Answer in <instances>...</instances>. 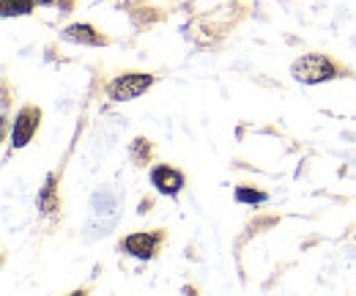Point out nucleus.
<instances>
[{
    "label": "nucleus",
    "instance_id": "1",
    "mask_svg": "<svg viewBox=\"0 0 356 296\" xmlns=\"http://www.w3.org/2000/svg\"><path fill=\"white\" fill-rule=\"evenodd\" d=\"M293 77L299 83L307 85L326 83V80L334 77V66H332V61L326 55H305V58H299L293 63Z\"/></svg>",
    "mask_w": 356,
    "mask_h": 296
},
{
    "label": "nucleus",
    "instance_id": "2",
    "mask_svg": "<svg viewBox=\"0 0 356 296\" xmlns=\"http://www.w3.org/2000/svg\"><path fill=\"white\" fill-rule=\"evenodd\" d=\"M154 83V77L148 75H121L110 83V99L115 102H132L140 93H145Z\"/></svg>",
    "mask_w": 356,
    "mask_h": 296
},
{
    "label": "nucleus",
    "instance_id": "3",
    "mask_svg": "<svg viewBox=\"0 0 356 296\" xmlns=\"http://www.w3.org/2000/svg\"><path fill=\"white\" fill-rule=\"evenodd\" d=\"M36 127H39V110L25 107V110L17 116V121H14V132H11V143H14V148L28 146V140L33 137Z\"/></svg>",
    "mask_w": 356,
    "mask_h": 296
},
{
    "label": "nucleus",
    "instance_id": "4",
    "mask_svg": "<svg viewBox=\"0 0 356 296\" xmlns=\"http://www.w3.org/2000/svg\"><path fill=\"white\" fill-rule=\"evenodd\" d=\"M151 181L162 195H176L178 189L184 187V176L173 168H156L151 173Z\"/></svg>",
    "mask_w": 356,
    "mask_h": 296
},
{
    "label": "nucleus",
    "instance_id": "5",
    "mask_svg": "<svg viewBox=\"0 0 356 296\" xmlns=\"http://www.w3.org/2000/svg\"><path fill=\"white\" fill-rule=\"evenodd\" d=\"M159 247V239L154 233H132L127 239V250L134 255V258H151Z\"/></svg>",
    "mask_w": 356,
    "mask_h": 296
},
{
    "label": "nucleus",
    "instance_id": "6",
    "mask_svg": "<svg viewBox=\"0 0 356 296\" xmlns=\"http://www.w3.org/2000/svg\"><path fill=\"white\" fill-rule=\"evenodd\" d=\"M69 42H83V44H102V39L96 36V31L90 28V25H72V28H66V33H63Z\"/></svg>",
    "mask_w": 356,
    "mask_h": 296
},
{
    "label": "nucleus",
    "instance_id": "7",
    "mask_svg": "<svg viewBox=\"0 0 356 296\" xmlns=\"http://www.w3.org/2000/svg\"><path fill=\"white\" fill-rule=\"evenodd\" d=\"M31 11V0H3V14L6 17H19Z\"/></svg>",
    "mask_w": 356,
    "mask_h": 296
},
{
    "label": "nucleus",
    "instance_id": "8",
    "mask_svg": "<svg viewBox=\"0 0 356 296\" xmlns=\"http://www.w3.org/2000/svg\"><path fill=\"white\" fill-rule=\"evenodd\" d=\"M236 198H238L241 203H261V201H266V195L252 192V189H238V192H236Z\"/></svg>",
    "mask_w": 356,
    "mask_h": 296
},
{
    "label": "nucleus",
    "instance_id": "9",
    "mask_svg": "<svg viewBox=\"0 0 356 296\" xmlns=\"http://www.w3.org/2000/svg\"><path fill=\"white\" fill-rule=\"evenodd\" d=\"M36 3H44V6H47V3H52V0H36Z\"/></svg>",
    "mask_w": 356,
    "mask_h": 296
}]
</instances>
